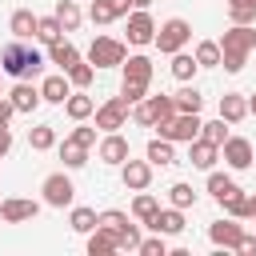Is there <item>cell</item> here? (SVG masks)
Listing matches in <instances>:
<instances>
[{"mask_svg":"<svg viewBox=\"0 0 256 256\" xmlns=\"http://www.w3.org/2000/svg\"><path fill=\"white\" fill-rule=\"evenodd\" d=\"M44 64H48V56H44V52H36V48H28V44H24V40H16V36L0 48V72H4V76L36 80V76L44 72Z\"/></svg>","mask_w":256,"mask_h":256,"instance_id":"obj_1","label":"cell"},{"mask_svg":"<svg viewBox=\"0 0 256 256\" xmlns=\"http://www.w3.org/2000/svg\"><path fill=\"white\" fill-rule=\"evenodd\" d=\"M256 48V28L252 24H232L224 36H220V52H224V60H220V68L224 72H244V64H248V52Z\"/></svg>","mask_w":256,"mask_h":256,"instance_id":"obj_2","label":"cell"},{"mask_svg":"<svg viewBox=\"0 0 256 256\" xmlns=\"http://www.w3.org/2000/svg\"><path fill=\"white\" fill-rule=\"evenodd\" d=\"M176 116V96H144L140 104H132V120L140 124V128H160V124H168Z\"/></svg>","mask_w":256,"mask_h":256,"instance_id":"obj_3","label":"cell"},{"mask_svg":"<svg viewBox=\"0 0 256 256\" xmlns=\"http://www.w3.org/2000/svg\"><path fill=\"white\" fill-rule=\"evenodd\" d=\"M128 60V44L124 40H112V36H96L88 44V64L96 68H120Z\"/></svg>","mask_w":256,"mask_h":256,"instance_id":"obj_4","label":"cell"},{"mask_svg":"<svg viewBox=\"0 0 256 256\" xmlns=\"http://www.w3.org/2000/svg\"><path fill=\"white\" fill-rule=\"evenodd\" d=\"M200 128H204V120H200V112H176L168 124H160L156 132L164 136V140H172V144H192L196 136H200Z\"/></svg>","mask_w":256,"mask_h":256,"instance_id":"obj_5","label":"cell"},{"mask_svg":"<svg viewBox=\"0 0 256 256\" xmlns=\"http://www.w3.org/2000/svg\"><path fill=\"white\" fill-rule=\"evenodd\" d=\"M188 40H192V24L180 20V16H172V20H164V24L156 28V40H152V44H156L164 56H172V52H180Z\"/></svg>","mask_w":256,"mask_h":256,"instance_id":"obj_6","label":"cell"},{"mask_svg":"<svg viewBox=\"0 0 256 256\" xmlns=\"http://www.w3.org/2000/svg\"><path fill=\"white\" fill-rule=\"evenodd\" d=\"M40 192H44V204H48V208H68V204L76 200V184H72L68 172H52V176H44Z\"/></svg>","mask_w":256,"mask_h":256,"instance_id":"obj_7","label":"cell"},{"mask_svg":"<svg viewBox=\"0 0 256 256\" xmlns=\"http://www.w3.org/2000/svg\"><path fill=\"white\" fill-rule=\"evenodd\" d=\"M220 160H224L232 172H244V168H252L256 148H252V140H244V136H228V140L220 144Z\"/></svg>","mask_w":256,"mask_h":256,"instance_id":"obj_8","label":"cell"},{"mask_svg":"<svg viewBox=\"0 0 256 256\" xmlns=\"http://www.w3.org/2000/svg\"><path fill=\"white\" fill-rule=\"evenodd\" d=\"M128 108H132V104H128L124 96H108V100L96 108V128H100V132H120L124 120H128Z\"/></svg>","mask_w":256,"mask_h":256,"instance_id":"obj_9","label":"cell"},{"mask_svg":"<svg viewBox=\"0 0 256 256\" xmlns=\"http://www.w3.org/2000/svg\"><path fill=\"white\" fill-rule=\"evenodd\" d=\"M152 40H156V20H152V12H148V8H132V12H128V44L144 48V44H152Z\"/></svg>","mask_w":256,"mask_h":256,"instance_id":"obj_10","label":"cell"},{"mask_svg":"<svg viewBox=\"0 0 256 256\" xmlns=\"http://www.w3.org/2000/svg\"><path fill=\"white\" fill-rule=\"evenodd\" d=\"M120 180H124L128 192H144V188L152 184V164H148V156H144V160H132V156H128V160L120 164Z\"/></svg>","mask_w":256,"mask_h":256,"instance_id":"obj_11","label":"cell"},{"mask_svg":"<svg viewBox=\"0 0 256 256\" xmlns=\"http://www.w3.org/2000/svg\"><path fill=\"white\" fill-rule=\"evenodd\" d=\"M36 212H40V204H36V200H28V196H8V200H0V220H4V224L36 220Z\"/></svg>","mask_w":256,"mask_h":256,"instance_id":"obj_12","label":"cell"},{"mask_svg":"<svg viewBox=\"0 0 256 256\" xmlns=\"http://www.w3.org/2000/svg\"><path fill=\"white\" fill-rule=\"evenodd\" d=\"M96 156H100L104 164H116V168H120V164L132 156V144H128L120 132H104V140L96 144Z\"/></svg>","mask_w":256,"mask_h":256,"instance_id":"obj_13","label":"cell"},{"mask_svg":"<svg viewBox=\"0 0 256 256\" xmlns=\"http://www.w3.org/2000/svg\"><path fill=\"white\" fill-rule=\"evenodd\" d=\"M240 236H244V224H240L236 216H228V220H212V224H208V240H212L216 248H236Z\"/></svg>","mask_w":256,"mask_h":256,"instance_id":"obj_14","label":"cell"},{"mask_svg":"<svg viewBox=\"0 0 256 256\" xmlns=\"http://www.w3.org/2000/svg\"><path fill=\"white\" fill-rule=\"evenodd\" d=\"M148 228L152 232H160V236H180L184 232V208H156V216L148 220Z\"/></svg>","mask_w":256,"mask_h":256,"instance_id":"obj_15","label":"cell"},{"mask_svg":"<svg viewBox=\"0 0 256 256\" xmlns=\"http://www.w3.org/2000/svg\"><path fill=\"white\" fill-rule=\"evenodd\" d=\"M40 96H44L48 104H64V100L72 96V80H68V72H52V76H44V80H40Z\"/></svg>","mask_w":256,"mask_h":256,"instance_id":"obj_16","label":"cell"},{"mask_svg":"<svg viewBox=\"0 0 256 256\" xmlns=\"http://www.w3.org/2000/svg\"><path fill=\"white\" fill-rule=\"evenodd\" d=\"M188 160H192V168H200V172H212V164L220 160V148H216L212 140L196 136V140L188 144Z\"/></svg>","mask_w":256,"mask_h":256,"instance_id":"obj_17","label":"cell"},{"mask_svg":"<svg viewBox=\"0 0 256 256\" xmlns=\"http://www.w3.org/2000/svg\"><path fill=\"white\" fill-rule=\"evenodd\" d=\"M8 96H12L16 112H36V108L44 104V96H40V88H36L32 80H20V84H16V88H12Z\"/></svg>","mask_w":256,"mask_h":256,"instance_id":"obj_18","label":"cell"},{"mask_svg":"<svg viewBox=\"0 0 256 256\" xmlns=\"http://www.w3.org/2000/svg\"><path fill=\"white\" fill-rule=\"evenodd\" d=\"M144 156H148L152 168H172V164H176V148H172V140H164V136H152L148 148H144Z\"/></svg>","mask_w":256,"mask_h":256,"instance_id":"obj_19","label":"cell"},{"mask_svg":"<svg viewBox=\"0 0 256 256\" xmlns=\"http://www.w3.org/2000/svg\"><path fill=\"white\" fill-rule=\"evenodd\" d=\"M76 60H80V48H76L72 40H64V36H60L56 44H48V64H56L60 72H68Z\"/></svg>","mask_w":256,"mask_h":256,"instance_id":"obj_20","label":"cell"},{"mask_svg":"<svg viewBox=\"0 0 256 256\" xmlns=\"http://www.w3.org/2000/svg\"><path fill=\"white\" fill-rule=\"evenodd\" d=\"M220 116H224L228 124H240L244 116H252V112H248V96H244V92H224V96H220Z\"/></svg>","mask_w":256,"mask_h":256,"instance_id":"obj_21","label":"cell"},{"mask_svg":"<svg viewBox=\"0 0 256 256\" xmlns=\"http://www.w3.org/2000/svg\"><path fill=\"white\" fill-rule=\"evenodd\" d=\"M108 252H120V240H116V232L112 228H92L88 232V256H108Z\"/></svg>","mask_w":256,"mask_h":256,"instance_id":"obj_22","label":"cell"},{"mask_svg":"<svg viewBox=\"0 0 256 256\" xmlns=\"http://www.w3.org/2000/svg\"><path fill=\"white\" fill-rule=\"evenodd\" d=\"M36 24H40V16H36V12L16 8V12H12V20H8V32H12L16 40H32V36H36Z\"/></svg>","mask_w":256,"mask_h":256,"instance_id":"obj_23","label":"cell"},{"mask_svg":"<svg viewBox=\"0 0 256 256\" xmlns=\"http://www.w3.org/2000/svg\"><path fill=\"white\" fill-rule=\"evenodd\" d=\"M208 192H212V200H216V204H224V200H232V196H236V192H244V188H240L228 172H208Z\"/></svg>","mask_w":256,"mask_h":256,"instance_id":"obj_24","label":"cell"},{"mask_svg":"<svg viewBox=\"0 0 256 256\" xmlns=\"http://www.w3.org/2000/svg\"><path fill=\"white\" fill-rule=\"evenodd\" d=\"M64 112H68V116H72V120L80 124V120H88V116H96V100H92V96H88V92L80 88V92H72V96L64 100Z\"/></svg>","mask_w":256,"mask_h":256,"instance_id":"obj_25","label":"cell"},{"mask_svg":"<svg viewBox=\"0 0 256 256\" xmlns=\"http://www.w3.org/2000/svg\"><path fill=\"white\" fill-rule=\"evenodd\" d=\"M120 68H124V80H136V84H152V60H148V56H128Z\"/></svg>","mask_w":256,"mask_h":256,"instance_id":"obj_26","label":"cell"},{"mask_svg":"<svg viewBox=\"0 0 256 256\" xmlns=\"http://www.w3.org/2000/svg\"><path fill=\"white\" fill-rule=\"evenodd\" d=\"M168 68H172V76H176L180 84H188V80L196 76V68H200V64H196V56H192V52H184V48H180V52H172V64H168Z\"/></svg>","mask_w":256,"mask_h":256,"instance_id":"obj_27","label":"cell"},{"mask_svg":"<svg viewBox=\"0 0 256 256\" xmlns=\"http://www.w3.org/2000/svg\"><path fill=\"white\" fill-rule=\"evenodd\" d=\"M60 160H64V168H84V164H88V148H84L80 140L64 136V144H60Z\"/></svg>","mask_w":256,"mask_h":256,"instance_id":"obj_28","label":"cell"},{"mask_svg":"<svg viewBox=\"0 0 256 256\" xmlns=\"http://www.w3.org/2000/svg\"><path fill=\"white\" fill-rule=\"evenodd\" d=\"M56 20L64 24V32H76V28H80V20H84V12H80V4H76V0H56Z\"/></svg>","mask_w":256,"mask_h":256,"instance_id":"obj_29","label":"cell"},{"mask_svg":"<svg viewBox=\"0 0 256 256\" xmlns=\"http://www.w3.org/2000/svg\"><path fill=\"white\" fill-rule=\"evenodd\" d=\"M192 56H196V64H200V68H220V60H224V52H220V40H200Z\"/></svg>","mask_w":256,"mask_h":256,"instance_id":"obj_30","label":"cell"},{"mask_svg":"<svg viewBox=\"0 0 256 256\" xmlns=\"http://www.w3.org/2000/svg\"><path fill=\"white\" fill-rule=\"evenodd\" d=\"M68 224H72V232L88 236V232L100 224V216H96V208H84V204H76V208H72V216H68Z\"/></svg>","mask_w":256,"mask_h":256,"instance_id":"obj_31","label":"cell"},{"mask_svg":"<svg viewBox=\"0 0 256 256\" xmlns=\"http://www.w3.org/2000/svg\"><path fill=\"white\" fill-rule=\"evenodd\" d=\"M204 108V96H200V88L188 80L180 92H176V112H200Z\"/></svg>","mask_w":256,"mask_h":256,"instance_id":"obj_32","label":"cell"},{"mask_svg":"<svg viewBox=\"0 0 256 256\" xmlns=\"http://www.w3.org/2000/svg\"><path fill=\"white\" fill-rule=\"evenodd\" d=\"M28 144H32V152H48V148H56V128H52V124H36V128H28Z\"/></svg>","mask_w":256,"mask_h":256,"instance_id":"obj_33","label":"cell"},{"mask_svg":"<svg viewBox=\"0 0 256 256\" xmlns=\"http://www.w3.org/2000/svg\"><path fill=\"white\" fill-rule=\"evenodd\" d=\"M196 200H200V196H196V188H192V184H184V180L168 188V204H172V208H184V212H188V208H196Z\"/></svg>","mask_w":256,"mask_h":256,"instance_id":"obj_34","label":"cell"},{"mask_svg":"<svg viewBox=\"0 0 256 256\" xmlns=\"http://www.w3.org/2000/svg\"><path fill=\"white\" fill-rule=\"evenodd\" d=\"M156 208H160V200H156L152 192H140V196L132 200V220H140V224H148V220L156 216Z\"/></svg>","mask_w":256,"mask_h":256,"instance_id":"obj_35","label":"cell"},{"mask_svg":"<svg viewBox=\"0 0 256 256\" xmlns=\"http://www.w3.org/2000/svg\"><path fill=\"white\" fill-rule=\"evenodd\" d=\"M228 20L232 24H256V0H228Z\"/></svg>","mask_w":256,"mask_h":256,"instance_id":"obj_36","label":"cell"},{"mask_svg":"<svg viewBox=\"0 0 256 256\" xmlns=\"http://www.w3.org/2000/svg\"><path fill=\"white\" fill-rule=\"evenodd\" d=\"M64 36V24L56 20V12L52 16H40V24H36V40H44V44H56Z\"/></svg>","mask_w":256,"mask_h":256,"instance_id":"obj_37","label":"cell"},{"mask_svg":"<svg viewBox=\"0 0 256 256\" xmlns=\"http://www.w3.org/2000/svg\"><path fill=\"white\" fill-rule=\"evenodd\" d=\"M92 76H96V64H84V60H76V64L68 68V80H72V88H88V84H92Z\"/></svg>","mask_w":256,"mask_h":256,"instance_id":"obj_38","label":"cell"},{"mask_svg":"<svg viewBox=\"0 0 256 256\" xmlns=\"http://www.w3.org/2000/svg\"><path fill=\"white\" fill-rule=\"evenodd\" d=\"M200 136H204V140H212V144L220 148V144L228 140V120H224V116H216V120H208V124L200 128Z\"/></svg>","mask_w":256,"mask_h":256,"instance_id":"obj_39","label":"cell"},{"mask_svg":"<svg viewBox=\"0 0 256 256\" xmlns=\"http://www.w3.org/2000/svg\"><path fill=\"white\" fill-rule=\"evenodd\" d=\"M116 240H120V248H128V252H140V240H144V236H140V224H132V220H128V224L116 232Z\"/></svg>","mask_w":256,"mask_h":256,"instance_id":"obj_40","label":"cell"},{"mask_svg":"<svg viewBox=\"0 0 256 256\" xmlns=\"http://www.w3.org/2000/svg\"><path fill=\"white\" fill-rule=\"evenodd\" d=\"M88 20H92V24H112L116 12H112L108 0H92V4H88Z\"/></svg>","mask_w":256,"mask_h":256,"instance_id":"obj_41","label":"cell"},{"mask_svg":"<svg viewBox=\"0 0 256 256\" xmlns=\"http://www.w3.org/2000/svg\"><path fill=\"white\" fill-rule=\"evenodd\" d=\"M120 96H124L128 104H140V100L148 96V84H136V80H120Z\"/></svg>","mask_w":256,"mask_h":256,"instance_id":"obj_42","label":"cell"},{"mask_svg":"<svg viewBox=\"0 0 256 256\" xmlns=\"http://www.w3.org/2000/svg\"><path fill=\"white\" fill-rule=\"evenodd\" d=\"M220 208H224L228 216H236V220H248V196H244V192H236V196H232V200H224Z\"/></svg>","mask_w":256,"mask_h":256,"instance_id":"obj_43","label":"cell"},{"mask_svg":"<svg viewBox=\"0 0 256 256\" xmlns=\"http://www.w3.org/2000/svg\"><path fill=\"white\" fill-rule=\"evenodd\" d=\"M140 256H168V240L160 232L148 236V240H140Z\"/></svg>","mask_w":256,"mask_h":256,"instance_id":"obj_44","label":"cell"},{"mask_svg":"<svg viewBox=\"0 0 256 256\" xmlns=\"http://www.w3.org/2000/svg\"><path fill=\"white\" fill-rule=\"evenodd\" d=\"M128 224V216L120 212V208H108V212H100V228H112V232H120Z\"/></svg>","mask_w":256,"mask_h":256,"instance_id":"obj_45","label":"cell"},{"mask_svg":"<svg viewBox=\"0 0 256 256\" xmlns=\"http://www.w3.org/2000/svg\"><path fill=\"white\" fill-rule=\"evenodd\" d=\"M72 140H80V144H84V148H92V144H96V124H92V128H88V124H84V120H80V128H72Z\"/></svg>","mask_w":256,"mask_h":256,"instance_id":"obj_46","label":"cell"},{"mask_svg":"<svg viewBox=\"0 0 256 256\" xmlns=\"http://www.w3.org/2000/svg\"><path fill=\"white\" fill-rule=\"evenodd\" d=\"M236 252H240V256H256V232H244L240 244H236Z\"/></svg>","mask_w":256,"mask_h":256,"instance_id":"obj_47","label":"cell"},{"mask_svg":"<svg viewBox=\"0 0 256 256\" xmlns=\"http://www.w3.org/2000/svg\"><path fill=\"white\" fill-rule=\"evenodd\" d=\"M16 116V104H12V96H0V124H8Z\"/></svg>","mask_w":256,"mask_h":256,"instance_id":"obj_48","label":"cell"},{"mask_svg":"<svg viewBox=\"0 0 256 256\" xmlns=\"http://www.w3.org/2000/svg\"><path fill=\"white\" fill-rule=\"evenodd\" d=\"M8 152H12V128H8V124H0V160H4Z\"/></svg>","mask_w":256,"mask_h":256,"instance_id":"obj_49","label":"cell"},{"mask_svg":"<svg viewBox=\"0 0 256 256\" xmlns=\"http://www.w3.org/2000/svg\"><path fill=\"white\" fill-rule=\"evenodd\" d=\"M108 4H112V12H116V20H120V16L128 20V12H132V0H108Z\"/></svg>","mask_w":256,"mask_h":256,"instance_id":"obj_50","label":"cell"},{"mask_svg":"<svg viewBox=\"0 0 256 256\" xmlns=\"http://www.w3.org/2000/svg\"><path fill=\"white\" fill-rule=\"evenodd\" d=\"M248 220H256V192L248 196Z\"/></svg>","mask_w":256,"mask_h":256,"instance_id":"obj_51","label":"cell"},{"mask_svg":"<svg viewBox=\"0 0 256 256\" xmlns=\"http://www.w3.org/2000/svg\"><path fill=\"white\" fill-rule=\"evenodd\" d=\"M248 112H252V116H256V92H252V96H248Z\"/></svg>","mask_w":256,"mask_h":256,"instance_id":"obj_52","label":"cell"},{"mask_svg":"<svg viewBox=\"0 0 256 256\" xmlns=\"http://www.w3.org/2000/svg\"><path fill=\"white\" fill-rule=\"evenodd\" d=\"M148 4H152V0H132V8H148Z\"/></svg>","mask_w":256,"mask_h":256,"instance_id":"obj_53","label":"cell"},{"mask_svg":"<svg viewBox=\"0 0 256 256\" xmlns=\"http://www.w3.org/2000/svg\"><path fill=\"white\" fill-rule=\"evenodd\" d=\"M0 96H4V92H0Z\"/></svg>","mask_w":256,"mask_h":256,"instance_id":"obj_54","label":"cell"}]
</instances>
